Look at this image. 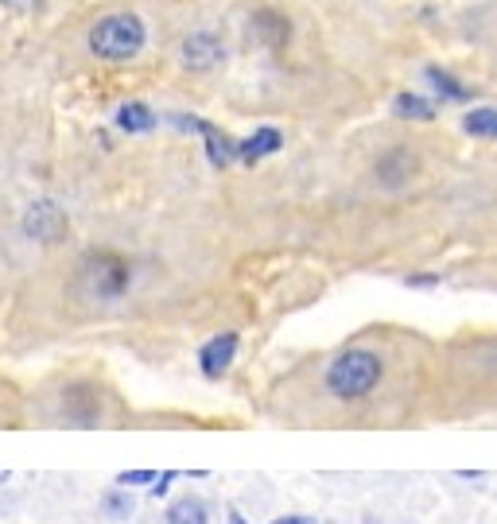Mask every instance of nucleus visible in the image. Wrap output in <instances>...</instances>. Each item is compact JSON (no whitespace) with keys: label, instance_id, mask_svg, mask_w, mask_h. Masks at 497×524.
<instances>
[{"label":"nucleus","instance_id":"1","mask_svg":"<svg viewBox=\"0 0 497 524\" xmlns=\"http://www.w3.org/2000/svg\"><path fill=\"white\" fill-rule=\"evenodd\" d=\"M381 358L377 354H369V350H346V354H338L331 361V369H327V389L331 396L338 400H362L377 389V381H381Z\"/></svg>","mask_w":497,"mask_h":524},{"label":"nucleus","instance_id":"2","mask_svg":"<svg viewBox=\"0 0 497 524\" xmlns=\"http://www.w3.org/2000/svg\"><path fill=\"white\" fill-rule=\"evenodd\" d=\"M144 24H140V16L133 12H113V16H105L94 24V32H90V47H94V55L105 59V63H125V59H136L140 55V47H144Z\"/></svg>","mask_w":497,"mask_h":524},{"label":"nucleus","instance_id":"3","mask_svg":"<svg viewBox=\"0 0 497 524\" xmlns=\"http://www.w3.org/2000/svg\"><path fill=\"white\" fill-rule=\"evenodd\" d=\"M129 280H133L129 261L117 257V253H90L86 264H82V284H86V292L94 295V299H117V295H125Z\"/></svg>","mask_w":497,"mask_h":524},{"label":"nucleus","instance_id":"4","mask_svg":"<svg viewBox=\"0 0 497 524\" xmlns=\"http://www.w3.org/2000/svg\"><path fill=\"white\" fill-rule=\"evenodd\" d=\"M70 222H67V210L59 206V202H51V198H39L28 206V214H24V233L39 241V245H59L63 237H67Z\"/></svg>","mask_w":497,"mask_h":524},{"label":"nucleus","instance_id":"5","mask_svg":"<svg viewBox=\"0 0 497 524\" xmlns=\"http://www.w3.org/2000/svg\"><path fill=\"white\" fill-rule=\"evenodd\" d=\"M226 59V47L214 32H195L183 39V63L191 70H214Z\"/></svg>","mask_w":497,"mask_h":524},{"label":"nucleus","instance_id":"6","mask_svg":"<svg viewBox=\"0 0 497 524\" xmlns=\"http://www.w3.org/2000/svg\"><path fill=\"white\" fill-rule=\"evenodd\" d=\"M233 354H237V334H233V330L218 334V338H210V342L199 350L202 373H206V377H222V373L233 365Z\"/></svg>","mask_w":497,"mask_h":524},{"label":"nucleus","instance_id":"7","mask_svg":"<svg viewBox=\"0 0 497 524\" xmlns=\"http://www.w3.org/2000/svg\"><path fill=\"white\" fill-rule=\"evenodd\" d=\"M191 125L206 136V152H210V164L214 167H226L233 160H241V140H233V136H226V132L214 129V125H206V121H191Z\"/></svg>","mask_w":497,"mask_h":524},{"label":"nucleus","instance_id":"8","mask_svg":"<svg viewBox=\"0 0 497 524\" xmlns=\"http://www.w3.org/2000/svg\"><path fill=\"white\" fill-rule=\"evenodd\" d=\"M412 171H416V156H412L408 148H393L389 156L377 160V179H381L385 187H404V183L412 179Z\"/></svg>","mask_w":497,"mask_h":524},{"label":"nucleus","instance_id":"9","mask_svg":"<svg viewBox=\"0 0 497 524\" xmlns=\"http://www.w3.org/2000/svg\"><path fill=\"white\" fill-rule=\"evenodd\" d=\"M280 148H284V136H280V129L265 125V129L253 132L249 140H241V160H245V164H257V160H265V156L280 152Z\"/></svg>","mask_w":497,"mask_h":524},{"label":"nucleus","instance_id":"10","mask_svg":"<svg viewBox=\"0 0 497 524\" xmlns=\"http://www.w3.org/2000/svg\"><path fill=\"white\" fill-rule=\"evenodd\" d=\"M167 524H210V509H206V501L195 497V493H187V497H179V501H171L167 505Z\"/></svg>","mask_w":497,"mask_h":524},{"label":"nucleus","instance_id":"11","mask_svg":"<svg viewBox=\"0 0 497 524\" xmlns=\"http://www.w3.org/2000/svg\"><path fill=\"white\" fill-rule=\"evenodd\" d=\"M424 78L431 82V90L439 94V98H447V101H470V90H466L459 78H451L443 66H428L424 70Z\"/></svg>","mask_w":497,"mask_h":524},{"label":"nucleus","instance_id":"12","mask_svg":"<svg viewBox=\"0 0 497 524\" xmlns=\"http://www.w3.org/2000/svg\"><path fill=\"white\" fill-rule=\"evenodd\" d=\"M466 136H478V140H497V109L482 105V109H470L463 117Z\"/></svg>","mask_w":497,"mask_h":524},{"label":"nucleus","instance_id":"13","mask_svg":"<svg viewBox=\"0 0 497 524\" xmlns=\"http://www.w3.org/2000/svg\"><path fill=\"white\" fill-rule=\"evenodd\" d=\"M117 125L125 132H148L156 129V113L148 105H140V101H129V105L117 109Z\"/></svg>","mask_w":497,"mask_h":524},{"label":"nucleus","instance_id":"14","mask_svg":"<svg viewBox=\"0 0 497 524\" xmlns=\"http://www.w3.org/2000/svg\"><path fill=\"white\" fill-rule=\"evenodd\" d=\"M393 113L404 117V121H431L435 117V105L428 98H420V94H397L393 98Z\"/></svg>","mask_w":497,"mask_h":524},{"label":"nucleus","instance_id":"15","mask_svg":"<svg viewBox=\"0 0 497 524\" xmlns=\"http://www.w3.org/2000/svg\"><path fill=\"white\" fill-rule=\"evenodd\" d=\"M101 509L109 513V517H117V521H125L129 513H133V497L125 490H109L105 497H101Z\"/></svg>","mask_w":497,"mask_h":524},{"label":"nucleus","instance_id":"16","mask_svg":"<svg viewBox=\"0 0 497 524\" xmlns=\"http://www.w3.org/2000/svg\"><path fill=\"white\" fill-rule=\"evenodd\" d=\"M160 474L156 470H121L117 474V486H152Z\"/></svg>","mask_w":497,"mask_h":524},{"label":"nucleus","instance_id":"17","mask_svg":"<svg viewBox=\"0 0 497 524\" xmlns=\"http://www.w3.org/2000/svg\"><path fill=\"white\" fill-rule=\"evenodd\" d=\"M8 12H39L47 0H0Z\"/></svg>","mask_w":497,"mask_h":524},{"label":"nucleus","instance_id":"18","mask_svg":"<svg viewBox=\"0 0 497 524\" xmlns=\"http://www.w3.org/2000/svg\"><path fill=\"white\" fill-rule=\"evenodd\" d=\"M175 478H179V474H175V470H164V474H160V478H156V482H152V497H164L167 493V486H171V482H175Z\"/></svg>","mask_w":497,"mask_h":524},{"label":"nucleus","instance_id":"19","mask_svg":"<svg viewBox=\"0 0 497 524\" xmlns=\"http://www.w3.org/2000/svg\"><path fill=\"white\" fill-rule=\"evenodd\" d=\"M408 284H412V288H435L439 276H408Z\"/></svg>","mask_w":497,"mask_h":524},{"label":"nucleus","instance_id":"20","mask_svg":"<svg viewBox=\"0 0 497 524\" xmlns=\"http://www.w3.org/2000/svg\"><path fill=\"white\" fill-rule=\"evenodd\" d=\"M268 524H319L315 517H303V513H296V517H280V521H268Z\"/></svg>","mask_w":497,"mask_h":524},{"label":"nucleus","instance_id":"21","mask_svg":"<svg viewBox=\"0 0 497 524\" xmlns=\"http://www.w3.org/2000/svg\"><path fill=\"white\" fill-rule=\"evenodd\" d=\"M230 524H245V517H241L237 509H230Z\"/></svg>","mask_w":497,"mask_h":524},{"label":"nucleus","instance_id":"22","mask_svg":"<svg viewBox=\"0 0 497 524\" xmlns=\"http://www.w3.org/2000/svg\"><path fill=\"white\" fill-rule=\"evenodd\" d=\"M0 482H8V474H4V470H0Z\"/></svg>","mask_w":497,"mask_h":524}]
</instances>
